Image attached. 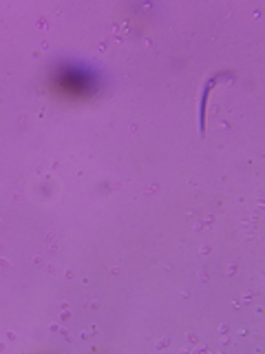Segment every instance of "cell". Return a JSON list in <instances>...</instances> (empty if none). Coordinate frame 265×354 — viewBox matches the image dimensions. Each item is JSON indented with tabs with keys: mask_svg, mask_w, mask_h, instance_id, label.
<instances>
[{
	"mask_svg": "<svg viewBox=\"0 0 265 354\" xmlns=\"http://www.w3.org/2000/svg\"><path fill=\"white\" fill-rule=\"evenodd\" d=\"M58 84H60L62 91L71 93V95H86L88 88H91V77H88L84 71L66 69V71L60 73Z\"/></svg>",
	"mask_w": 265,
	"mask_h": 354,
	"instance_id": "6da1fadb",
	"label": "cell"
}]
</instances>
